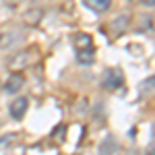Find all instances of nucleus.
Wrapping results in <instances>:
<instances>
[{"label": "nucleus", "instance_id": "obj_9", "mask_svg": "<svg viewBox=\"0 0 155 155\" xmlns=\"http://www.w3.org/2000/svg\"><path fill=\"white\" fill-rule=\"evenodd\" d=\"M83 2L93 12H104V11L110 8V2H112V0H83Z\"/></svg>", "mask_w": 155, "mask_h": 155}, {"label": "nucleus", "instance_id": "obj_3", "mask_svg": "<svg viewBox=\"0 0 155 155\" xmlns=\"http://www.w3.org/2000/svg\"><path fill=\"white\" fill-rule=\"evenodd\" d=\"M122 85V72L114 71V68H107L104 72V87L106 89H118Z\"/></svg>", "mask_w": 155, "mask_h": 155}, {"label": "nucleus", "instance_id": "obj_11", "mask_svg": "<svg viewBox=\"0 0 155 155\" xmlns=\"http://www.w3.org/2000/svg\"><path fill=\"white\" fill-rule=\"evenodd\" d=\"M39 17H41V11H39V8H33V12H27V15H25V21L35 25L37 21H39Z\"/></svg>", "mask_w": 155, "mask_h": 155}, {"label": "nucleus", "instance_id": "obj_5", "mask_svg": "<svg viewBox=\"0 0 155 155\" xmlns=\"http://www.w3.org/2000/svg\"><path fill=\"white\" fill-rule=\"evenodd\" d=\"M23 85H25V79L19 72H15V74L8 77V81L4 83V93H19Z\"/></svg>", "mask_w": 155, "mask_h": 155}, {"label": "nucleus", "instance_id": "obj_6", "mask_svg": "<svg viewBox=\"0 0 155 155\" xmlns=\"http://www.w3.org/2000/svg\"><path fill=\"white\" fill-rule=\"evenodd\" d=\"M118 153V141L114 137H106L99 145V155H116Z\"/></svg>", "mask_w": 155, "mask_h": 155}, {"label": "nucleus", "instance_id": "obj_7", "mask_svg": "<svg viewBox=\"0 0 155 155\" xmlns=\"http://www.w3.org/2000/svg\"><path fill=\"white\" fill-rule=\"evenodd\" d=\"M110 27H112V33H114V35H122V33L130 27V21H128V17L120 15V17H116V19L110 23Z\"/></svg>", "mask_w": 155, "mask_h": 155}, {"label": "nucleus", "instance_id": "obj_4", "mask_svg": "<svg viewBox=\"0 0 155 155\" xmlns=\"http://www.w3.org/2000/svg\"><path fill=\"white\" fill-rule=\"evenodd\" d=\"M27 107H29V101L25 97H17L11 104V116L15 120H21L25 116V112H27Z\"/></svg>", "mask_w": 155, "mask_h": 155}, {"label": "nucleus", "instance_id": "obj_13", "mask_svg": "<svg viewBox=\"0 0 155 155\" xmlns=\"http://www.w3.org/2000/svg\"><path fill=\"white\" fill-rule=\"evenodd\" d=\"M145 6H149V8H153V4H155V0H141Z\"/></svg>", "mask_w": 155, "mask_h": 155}, {"label": "nucleus", "instance_id": "obj_10", "mask_svg": "<svg viewBox=\"0 0 155 155\" xmlns=\"http://www.w3.org/2000/svg\"><path fill=\"white\" fill-rule=\"evenodd\" d=\"M79 62L91 64L93 62V50H79Z\"/></svg>", "mask_w": 155, "mask_h": 155}, {"label": "nucleus", "instance_id": "obj_2", "mask_svg": "<svg viewBox=\"0 0 155 155\" xmlns=\"http://www.w3.org/2000/svg\"><path fill=\"white\" fill-rule=\"evenodd\" d=\"M37 58V50H21L19 54H15L11 60H8V68L15 72H19V71H23V68H29L33 62H35Z\"/></svg>", "mask_w": 155, "mask_h": 155}, {"label": "nucleus", "instance_id": "obj_1", "mask_svg": "<svg viewBox=\"0 0 155 155\" xmlns=\"http://www.w3.org/2000/svg\"><path fill=\"white\" fill-rule=\"evenodd\" d=\"M25 37H27L25 27H19V25H6L4 29H0V50H2V52L12 50L15 46L23 44Z\"/></svg>", "mask_w": 155, "mask_h": 155}, {"label": "nucleus", "instance_id": "obj_14", "mask_svg": "<svg viewBox=\"0 0 155 155\" xmlns=\"http://www.w3.org/2000/svg\"><path fill=\"white\" fill-rule=\"evenodd\" d=\"M130 155H139V153H137V151H132V153H130Z\"/></svg>", "mask_w": 155, "mask_h": 155}, {"label": "nucleus", "instance_id": "obj_15", "mask_svg": "<svg viewBox=\"0 0 155 155\" xmlns=\"http://www.w3.org/2000/svg\"><path fill=\"white\" fill-rule=\"evenodd\" d=\"M15 2H17V0H15Z\"/></svg>", "mask_w": 155, "mask_h": 155}, {"label": "nucleus", "instance_id": "obj_12", "mask_svg": "<svg viewBox=\"0 0 155 155\" xmlns=\"http://www.w3.org/2000/svg\"><path fill=\"white\" fill-rule=\"evenodd\" d=\"M12 139H15V134H6V137H2V139H0V147L8 145V141H12Z\"/></svg>", "mask_w": 155, "mask_h": 155}, {"label": "nucleus", "instance_id": "obj_8", "mask_svg": "<svg viewBox=\"0 0 155 155\" xmlns=\"http://www.w3.org/2000/svg\"><path fill=\"white\" fill-rule=\"evenodd\" d=\"M93 39L91 35H87V33H79V35H74V46L77 50H93Z\"/></svg>", "mask_w": 155, "mask_h": 155}]
</instances>
